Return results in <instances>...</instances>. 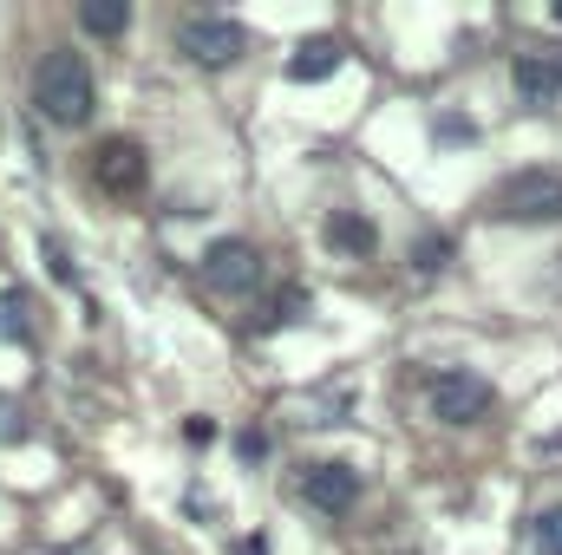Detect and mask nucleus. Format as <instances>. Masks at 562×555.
Here are the masks:
<instances>
[{
	"label": "nucleus",
	"instance_id": "5",
	"mask_svg": "<svg viewBox=\"0 0 562 555\" xmlns=\"http://www.w3.org/2000/svg\"><path fill=\"white\" fill-rule=\"evenodd\" d=\"M92 177L105 196H138L144 190V150L132 138H105L92 150Z\"/></svg>",
	"mask_w": 562,
	"mask_h": 555
},
{
	"label": "nucleus",
	"instance_id": "7",
	"mask_svg": "<svg viewBox=\"0 0 562 555\" xmlns=\"http://www.w3.org/2000/svg\"><path fill=\"white\" fill-rule=\"evenodd\" d=\"M203 275L216 294H249L256 281H262V256L249 249V242H216L210 256H203Z\"/></svg>",
	"mask_w": 562,
	"mask_h": 555
},
{
	"label": "nucleus",
	"instance_id": "12",
	"mask_svg": "<svg viewBox=\"0 0 562 555\" xmlns=\"http://www.w3.org/2000/svg\"><path fill=\"white\" fill-rule=\"evenodd\" d=\"M537 550H543V555H562V503L537 517Z\"/></svg>",
	"mask_w": 562,
	"mask_h": 555
},
{
	"label": "nucleus",
	"instance_id": "9",
	"mask_svg": "<svg viewBox=\"0 0 562 555\" xmlns=\"http://www.w3.org/2000/svg\"><path fill=\"white\" fill-rule=\"evenodd\" d=\"M340 59H347V46L327 39V33H314V39H301V53L288 59V72L294 79H327V72H340Z\"/></svg>",
	"mask_w": 562,
	"mask_h": 555
},
{
	"label": "nucleus",
	"instance_id": "4",
	"mask_svg": "<svg viewBox=\"0 0 562 555\" xmlns=\"http://www.w3.org/2000/svg\"><path fill=\"white\" fill-rule=\"evenodd\" d=\"M177 46L196 59V66H236L243 59V26L236 20H210V13H196V20H183L177 26Z\"/></svg>",
	"mask_w": 562,
	"mask_h": 555
},
{
	"label": "nucleus",
	"instance_id": "1",
	"mask_svg": "<svg viewBox=\"0 0 562 555\" xmlns=\"http://www.w3.org/2000/svg\"><path fill=\"white\" fill-rule=\"evenodd\" d=\"M33 105L46 125H86L92 105H99V86H92V66L72 53V46H53L33 72Z\"/></svg>",
	"mask_w": 562,
	"mask_h": 555
},
{
	"label": "nucleus",
	"instance_id": "10",
	"mask_svg": "<svg viewBox=\"0 0 562 555\" xmlns=\"http://www.w3.org/2000/svg\"><path fill=\"white\" fill-rule=\"evenodd\" d=\"M79 20H86V33H125L132 26V7L125 0H86Z\"/></svg>",
	"mask_w": 562,
	"mask_h": 555
},
{
	"label": "nucleus",
	"instance_id": "11",
	"mask_svg": "<svg viewBox=\"0 0 562 555\" xmlns=\"http://www.w3.org/2000/svg\"><path fill=\"white\" fill-rule=\"evenodd\" d=\"M327 242H347V249H360V256H367V249H373V229H367V223H353V216H334V223H327Z\"/></svg>",
	"mask_w": 562,
	"mask_h": 555
},
{
	"label": "nucleus",
	"instance_id": "6",
	"mask_svg": "<svg viewBox=\"0 0 562 555\" xmlns=\"http://www.w3.org/2000/svg\"><path fill=\"white\" fill-rule=\"evenodd\" d=\"M510 79H517V99L524 105H550L562 92V53L557 46H530L510 59Z\"/></svg>",
	"mask_w": 562,
	"mask_h": 555
},
{
	"label": "nucleus",
	"instance_id": "2",
	"mask_svg": "<svg viewBox=\"0 0 562 555\" xmlns=\"http://www.w3.org/2000/svg\"><path fill=\"white\" fill-rule=\"evenodd\" d=\"M425 406H431L438 424H477V418H491V406H497V386L477 380V373H464V366H451V373L431 380Z\"/></svg>",
	"mask_w": 562,
	"mask_h": 555
},
{
	"label": "nucleus",
	"instance_id": "8",
	"mask_svg": "<svg viewBox=\"0 0 562 555\" xmlns=\"http://www.w3.org/2000/svg\"><path fill=\"white\" fill-rule=\"evenodd\" d=\"M301 490H307V503H314L321 517H347V510L360 503V477H353L347 464H307Z\"/></svg>",
	"mask_w": 562,
	"mask_h": 555
},
{
	"label": "nucleus",
	"instance_id": "3",
	"mask_svg": "<svg viewBox=\"0 0 562 555\" xmlns=\"http://www.w3.org/2000/svg\"><path fill=\"white\" fill-rule=\"evenodd\" d=\"M504 223H562V177L557 170H524L497 190Z\"/></svg>",
	"mask_w": 562,
	"mask_h": 555
}]
</instances>
